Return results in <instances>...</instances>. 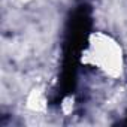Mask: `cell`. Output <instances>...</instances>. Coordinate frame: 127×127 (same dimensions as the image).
Here are the masks:
<instances>
[{
  "label": "cell",
  "instance_id": "cell-1",
  "mask_svg": "<svg viewBox=\"0 0 127 127\" xmlns=\"http://www.w3.org/2000/svg\"><path fill=\"white\" fill-rule=\"evenodd\" d=\"M85 61L108 76L117 78L123 72L121 46L105 34H94L85 51Z\"/></svg>",
  "mask_w": 127,
  "mask_h": 127
}]
</instances>
